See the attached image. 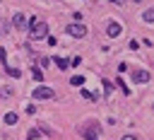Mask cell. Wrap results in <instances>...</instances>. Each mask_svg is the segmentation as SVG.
<instances>
[{
    "label": "cell",
    "instance_id": "3957f363",
    "mask_svg": "<svg viewBox=\"0 0 154 140\" xmlns=\"http://www.w3.org/2000/svg\"><path fill=\"white\" fill-rule=\"evenodd\" d=\"M67 34H70V36H75V39H82V36L87 34V27H84V24H79V22H77V24H70V27H67Z\"/></svg>",
    "mask_w": 154,
    "mask_h": 140
},
{
    "label": "cell",
    "instance_id": "52a82bcc",
    "mask_svg": "<svg viewBox=\"0 0 154 140\" xmlns=\"http://www.w3.org/2000/svg\"><path fill=\"white\" fill-rule=\"evenodd\" d=\"M106 34H108V36H120V34H123V27H120L118 22H108Z\"/></svg>",
    "mask_w": 154,
    "mask_h": 140
},
{
    "label": "cell",
    "instance_id": "5bb4252c",
    "mask_svg": "<svg viewBox=\"0 0 154 140\" xmlns=\"http://www.w3.org/2000/svg\"><path fill=\"white\" fill-rule=\"evenodd\" d=\"M41 77H43V72H41L38 68H34V80H41Z\"/></svg>",
    "mask_w": 154,
    "mask_h": 140
},
{
    "label": "cell",
    "instance_id": "30bf717a",
    "mask_svg": "<svg viewBox=\"0 0 154 140\" xmlns=\"http://www.w3.org/2000/svg\"><path fill=\"white\" fill-rule=\"evenodd\" d=\"M70 84H72V87H82V84H84V77H82V75H75V77L70 80Z\"/></svg>",
    "mask_w": 154,
    "mask_h": 140
},
{
    "label": "cell",
    "instance_id": "ba28073f",
    "mask_svg": "<svg viewBox=\"0 0 154 140\" xmlns=\"http://www.w3.org/2000/svg\"><path fill=\"white\" fill-rule=\"evenodd\" d=\"M5 72H7L10 77H22V70H17V68H12V65H7V63H5Z\"/></svg>",
    "mask_w": 154,
    "mask_h": 140
},
{
    "label": "cell",
    "instance_id": "6da1fadb",
    "mask_svg": "<svg viewBox=\"0 0 154 140\" xmlns=\"http://www.w3.org/2000/svg\"><path fill=\"white\" fill-rule=\"evenodd\" d=\"M46 36H48V24L41 22V19H36V17H31L29 19V39L31 41H41Z\"/></svg>",
    "mask_w": 154,
    "mask_h": 140
},
{
    "label": "cell",
    "instance_id": "5b68a950",
    "mask_svg": "<svg viewBox=\"0 0 154 140\" xmlns=\"http://www.w3.org/2000/svg\"><path fill=\"white\" fill-rule=\"evenodd\" d=\"M82 133H84L87 140H99V126H94V123H87L82 128Z\"/></svg>",
    "mask_w": 154,
    "mask_h": 140
},
{
    "label": "cell",
    "instance_id": "9c48e42d",
    "mask_svg": "<svg viewBox=\"0 0 154 140\" xmlns=\"http://www.w3.org/2000/svg\"><path fill=\"white\" fill-rule=\"evenodd\" d=\"M17 121H19V116H17L14 111H10V113H5V123H7V126H14Z\"/></svg>",
    "mask_w": 154,
    "mask_h": 140
},
{
    "label": "cell",
    "instance_id": "277c9868",
    "mask_svg": "<svg viewBox=\"0 0 154 140\" xmlns=\"http://www.w3.org/2000/svg\"><path fill=\"white\" fill-rule=\"evenodd\" d=\"M130 77H132V82H137V84H142V82H149V77H152V75H149L147 70H140V68H135Z\"/></svg>",
    "mask_w": 154,
    "mask_h": 140
},
{
    "label": "cell",
    "instance_id": "2e32d148",
    "mask_svg": "<svg viewBox=\"0 0 154 140\" xmlns=\"http://www.w3.org/2000/svg\"><path fill=\"white\" fill-rule=\"evenodd\" d=\"M113 2H123V0H113Z\"/></svg>",
    "mask_w": 154,
    "mask_h": 140
},
{
    "label": "cell",
    "instance_id": "4fadbf2b",
    "mask_svg": "<svg viewBox=\"0 0 154 140\" xmlns=\"http://www.w3.org/2000/svg\"><path fill=\"white\" fill-rule=\"evenodd\" d=\"M103 92H106V97H111V92H113V87H111L108 80H103Z\"/></svg>",
    "mask_w": 154,
    "mask_h": 140
},
{
    "label": "cell",
    "instance_id": "8992f818",
    "mask_svg": "<svg viewBox=\"0 0 154 140\" xmlns=\"http://www.w3.org/2000/svg\"><path fill=\"white\" fill-rule=\"evenodd\" d=\"M12 27H14V29H24V27H26L24 12H14V14H12Z\"/></svg>",
    "mask_w": 154,
    "mask_h": 140
},
{
    "label": "cell",
    "instance_id": "7a4b0ae2",
    "mask_svg": "<svg viewBox=\"0 0 154 140\" xmlns=\"http://www.w3.org/2000/svg\"><path fill=\"white\" fill-rule=\"evenodd\" d=\"M31 97H34V99H53V97H55V89H53V87H36V89L31 92Z\"/></svg>",
    "mask_w": 154,
    "mask_h": 140
},
{
    "label": "cell",
    "instance_id": "7c38bea8",
    "mask_svg": "<svg viewBox=\"0 0 154 140\" xmlns=\"http://www.w3.org/2000/svg\"><path fill=\"white\" fill-rule=\"evenodd\" d=\"M53 63L58 65V70H65V68H67V60H65V58H55Z\"/></svg>",
    "mask_w": 154,
    "mask_h": 140
},
{
    "label": "cell",
    "instance_id": "9a60e30c",
    "mask_svg": "<svg viewBox=\"0 0 154 140\" xmlns=\"http://www.w3.org/2000/svg\"><path fill=\"white\" fill-rule=\"evenodd\" d=\"M123 140H137V138H132V135H125V138H123Z\"/></svg>",
    "mask_w": 154,
    "mask_h": 140
},
{
    "label": "cell",
    "instance_id": "8fae6325",
    "mask_svg": "<svg viewBox=\"0 0 154 140\" xmlns=\"http://www.w3.org/2000/svg\"><path fill=\"white\" fill-rule=\"evenodd\" d=\"M142 19L144 22H154V10H144L142 12Z\"/></svg>",
    "mask_w": 154,
    "mask_h": 140
}]
</instances>
